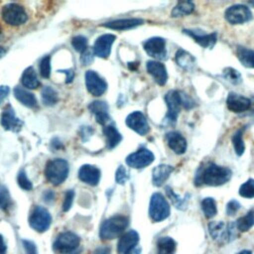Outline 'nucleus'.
<instances>
[{
  "instance_id": "obj_1",
  "label": "nucleus",
  "mask_w": 254,
  "mask_h": 254,
  "mask_svg": "<svg viewBox=\"0 0 254 254\" xmlns=\"http://www.w3.org/2000/svg\"><path fill=\"white\" fill-rule=\"evenodd\" d=\"M231 174L232 172L230 169L210 163L205 167L199 168L195 175L194 183L195 186L206 185L210 187H217L227 183L231 178Z\"/></svg>"
},
{
  "instance_id": "obj_2",
  "label": "nucleus",
  "mask_w": 254,
  "mask_h": 254,
  "mask_svg": "<svg viewBox=\"0 0 254 254\" xmlns=\"http://www.w3.org/2000/svg\"><path fill=\"white\" fill-rule=\"evenodd\" d=\"M129 224L128 217L124 215H114L106 219L100 226L99 235L103 240H112L123 234Z\"/></svg>"
},
{
  "instance_id": "obj_3",
  "label": "nucleus",
  "mask_w": 254,
  "mask_h": 254,
  "mask_svg": "<svg viewBox=\"0 0 254 254\" xmlns=\"http://www.w3.org/2000/svg\"><path fill=\"white\" fill-rule=\"evenodd\" d=\"M68 164L64 159H55L47 163L45 175L47 180L54 186L63 184L68 175Z\"/></svg>"
},
{
  "instance_id": "obj_4",
  "label": "nucleus",
  "mask_w": 254,
  "mask_h": 254,
  "mask_svg": "<svg viewBox=\"0 0 254 254\" xmlns=\"http://www.w3.org/2000/svg\"><path fill=\"white\" fill-rule=\"evenodd\" d=\"M170 205L165 196L160 192L152 194L149 205V215L155 222H160L170 215Z\"/></svg>"
},
{
  "instance_id": "obj_5",
  "label": "nucleus",
  "mask_w": 254,
  "mask_h": 254,
  "mask_svg": "<svg viewBox=\"0 0 254 254\" xmlns=\"http://www.w3.org/2000/svg\"><path fill=\"white\" fill-rule=\"evenodd\" d=\"M79 243L80 239L75 233L71 231H64L58 235L53 247L58 253L72 254L79 247Z\"/></svg>"
},
{
  "instance_id": "obj_6",
  "label": "nucleus",
  "mask_w": 254,
  "mask_h": 254,
  "mask_svg": "<svg viewBox=\"0 0 254 254\" xmlns=\"http://www.w3.org/2000/svg\"><path fill=\"white\" fill-rule=\"evenodd\" d=\"M1 16L4 22L11 26L22 25L28 19V15L25 9L17 3H9L5 5L2 8Z\"/></svg>"
},
{
  "instance_id": "obj_7",
  "label": "nucleus",
  "mask_w": 254,
  "mask_h": 254,
  "mask_svg": "<svg viewBox=\"0 0 254 254\" xmlns=\"http://www.w3.org/2000/svg\"><path fill=\"white\" fill-rule=\"evenodd\" d=\"M51 223L52 216L47 208L38 205L33 209L29 217V224L34 230L38 232H45L49 229Z\"/></svg>"
},
{
  "instance_id": "obj_8",
  "label": "nucleus",
  "mask_w": 254,
  "mask_h": 254,
  "mask_svg": "<svg viewBox=\"0 0 254 254\" xmlns=\"http://www.w3.org/2000/svg\"><path fill=\"white\" fill-rule=\"evenodd\" d=\"M224 17L226 21L232 25L243 24L252 19V13L250 9L242 4H236L228 7L225 10Z\"/></svg>"
},
{
  "instance_id": "obj_9",
  "label": "nucleus",
  "mask_w": 254,
  "mask_h": 254,
  "mask_svg": "<svg viewBox=\"0 0 254 254\" xmlns=\"http://www.w3.org/2000/svg\"><path fill=\"white\" fill-rule=\"evenodd\" d=\"M165 100H166V103H167V106H168V112H167V115H166V120L169 123L174 124V123H176L178 115H179L180 110H181L182 95L177 90H170L165 95Z\"/></svg>"
},
{
  "instance_id": "obj_10",
  "label": "nucleus",
  "mask_w": 254,
  "mask_h": 254,
  "mask_svg": "<svg viewBox=\"0 0 254 254\" xmlns=\"http://www.w3.org/2000/svg\"><path fill=\"white\" fill-rule=\"evenodd\" d=\"M154 159V154L150 150L141 148L138 151L130 154L126 158V163L131 168L142 169L153 163Z\"/></svg>"
},
{
  "instance_id": "obj_11",
  "label": "nucleus",
  "mask_w": 254,
  "mask_h": 254,
  "mask_svg": "<svg viewBox=\"0 0 254 254\" xmlns=\"http://www.w3.org/2000/svg\"><path fill=\"white\" fill-rule=\"evenodd\" d=\"M145 52L156 60H165L167 58L166 41L160 37L148 39L144 43Z\"/></svg>"
},
{
  "instance_id": "obj_12",
  "label": "nucleus",
  "mask_w": 254,
  "mask_h": 254,
  "mask_svg": "<svg viewBox=\"0 0 254 254\" xmlns=\"http://www.w3.org/2000/svg\"><path fill=\"white\" fill-rule=\"evenodd\" d=\"M85 84L88 92L93 96L102 95L107 89V83L94 70H88L85 73Z\"/></svg>"
},
{
  "instance_id": "obj_13",
  "label": "nucleus",
  "mask_w": 254,
  "mask_h": 254,
  "mask_svg": "<svg viewBox=\"0 0 254 254\" xmlns=\"http://www.w3.org/2000/svg\"><path fill=\"white\" fill-rule=\"evenodd\" d=\"M183 32L189 37L192 38L193 41L203 49H212L216 44V40H217L216 33L205 34L203 33V31L190 30V29H185L183 30Z\"/></svg>"
},
{
  "instance_id": "obj_14",
  "label": "nucleus",
  "mask_w": 254,
  "mask_h": 254,
  "mask_svg": "<svg viewBox=\"0 0 254 254\" xmlns=\"http://www.w3.org/2000/svg\"><path fill=\"white\" fill-rule=\"evenodd\" d=\"M1 125L5 130L18 132L21 130L23 122L16 117L14 109L10 104H7L1 114Z\"/></svg>"
},
{
  "instance_id": "obj_15",
  "label": "nucleus",
  "mask_w": 254,
  "mask_h": 254,
  "mask_svg": "<svg viewBox=\"0 0 254 254\" xmlns=\"http://www.w3.org/2000/svg\"><path fill=\"white\" fill-rule=\"evenodd\" d=\"M126 124L129 128L142 136L146 135L150 130L146 117L140 111H135L129 114L126 118Z\"/></svg>"
},
{
  "instance_id": "obj_16",
  "label": "nucleus",
  "mask_w": 254,
  "mask_h": 254,
  "mask_svg": "<svg viewBox=\"0 0 254 254\" xmlns=\"http://www.w3.org/2000/svg\"><path fill=\"white\" fill-rule=\"evenodd\" d=\"M231 225L227 226L223 221H211L208 224V231L213 240L224 243L231 237Z\"/></svg>"
},
{
  "instance_id": "obj_17",
  "label": "nucleus",
  "mask_w": 254,
  "mask_h": 254,
  "mask_svg": "<svg viewBox=\"0 0 254 254\" xmlns=\"http://www.w3.org/2000/svg\"><path fill=\"white\" fill-rule=\"evenodd\" d=\"M227 108L235 113H240L248 110L251 106V101L249 98L238 94L236 92H229L226 99Z\"/></svg>"
},
{
  "instance_id": "obj_18",
  "label": "nucleus",
  "mask_w": 254,
  "mask_h": 254,
  "mask_svg": "<svg viewBox=\"0 0 254 254\" xmlns=\"http://www.w3.org/2000/svg\"><path fill=\"white\" fill-rule=\"evenodd\" d=\"M115 39L116 37L112 34H105L97 38L93 47L94 55L102 59L108 58V56L110 55L111 46L115 41Z\"/></svg>"
},
{
  "instance_id": "obj_19",
  "label": "nucleus",
  "mask_w": 254,
  "mask_h": 254,
  "mask_svg": "<svg viewBox=\"0 0 254 254\" xmlns=\"http://www.w3.org/2000/svg\"><path fill=\"white\" fill-rule=\"evenodd\" d=\"M148 72L153 76L159 85H164L168 80V72L166 66L157 61H149L146 64Z\"/></svg>"
},
{
  "instance_id": "obj_20",
  "label": "nucleus",
  "mask_w": 254,
  "mask_h": 254,
  "mask_svg": "<svg viewBox=\"0 0 254 254\" xmlns=\"http://www.w3.org/2000/svg\"><path fill=\"white\" fill-rule=\"evenodd\" d=\"M78 178L89 186H96L100 180V171L94 166L83 165L78 171Z\"/></svg>"
},
{
  "instance_id": "obj_21",
  "label": "nucleus",
  "mask_w": 254,
  "mask_h": 254,
  "mask_svg": "<svg viewBox=\"0 0 254 254\" xmlns=\"http://www.w3.org/2000/svg\"><path fill=\"white\" fill-rule=\"evenodd\" d=\"M139 242V234L137 231L131 229L121 235L118 244H117V251L119 254H125L131 248L137 246Z\"/></svg>"
},
{
  "instance_id": "obj_22",
  "label": "nucleus",
  "mask_w": 254,
  "mask_h": 254,
  "mask_svg": "<svg viewBox=\"0 0 254 254\" xmlns=\"http://www.w3.org/2000/svg\"><path fill=\"white\" fill-rule=\"evenodd\" d=\"M168 146L178 155L184 154L187 150V141L185 137L176 131H172L166 134Z\"/></svg>"
},
{
  "instance_id": "obj_23",
  "label": "nucleus",
  "mask_w": 254,
  "mask_h": 254,
  "mask_svg": "<svg viewBox=\"0 0 254 254\" xmlns=\"http://www.w3.org/2000/svg\"><path fill=\"white\" fill-rule=\"evenodd\" d=\"M89 110L95 115V119L96 122L105 126V124L107 123V121L110 120L109 114H108V105L106 102L104 101H93L89 104L88 106Z\"/></svg>"
},
{
  "instance_id": "obj_24",
  "label": "nucleus",
  "mask_w": 254,
  "mask_h": 254,
  "mask_svg": "<svg viewBox=\"0 0 254 254\" xmlns=\"http://www.w3.org/2000/svg\"><path fill=\"white\" fill-rule=\"evenodd\" d=\"M143 23H144V21L142 19L131 18V19L114 20V21H111V22L103 23L101 26L112 29V30H127V29H132L134 27L142 25Z\"/></svg>"
},
{
  "instance_id": "obj_25",
  "label": "nucleus",
  "mask_w": 254,
  "mask_h": 254,
  "mask_svg": "<svg viewBox=\"0 0 254 254\" xmlns=\"http://www.w3.org/2000/svg\"><path fill=\"white\" fill-rule=\"evenodd\" d=\"M173 171H174V167H172L170 165L162 164V165L155 167L153 169V173H152L153 184L156 187L163 186V184L168 180V178L170 177V175L172 174Z\"/></svg>"
},
{
  "instance_id": "obj_26",
  "label": "nucleus",
  "mask_w": 254,
  "mask_h": 254,
  "mask_svg": "<svg viewBox=\"0 0 254 254\" xmlns=\"http://www.w3.org/2000/svg\"><path fill=\"white\" fill-rule=\"evenodd\" d=\"M175 61L179 66L186 70H192L195 67V58L185 50H179L176 54Z\"/></svg>"
},
{
  "instance_id": "obj_27",
  "label": "nucleus",
  "mask_w": 254,
  "mask_h": 254,
  "mask_svg": "<svg viewBox=\"0 0 254 254\" xmlns=\"http://www.w3.org/2000/svg\"><path fill=\"white\" fill-rule=\"evenodd\" d=\"M14 96L18 101L27 107L34 108L37 106V99L34 94L22 87L17 86L14 88Z\"/></svg>"
},
{
  "instance_id": "obj_28",
  "label": "nucleus",
  "mask_w": 254,
  "mask_h": 254,
  "mask_svg": "<svg viewBox=\"0 0 254 254\" xmlns=\"http://www.w3.org/2000/svg\"><path fill=\"white\" fill-rule=\"evenodd\" d=\"M237 58L243 66L254 68V51L242 46H237Z\"/></svg>"
},
{
  "instance_id": "obj_29",
  "label": "nucleus",
  "mask_w": 254,
  "mask_h": 254,
  "mask_svg": "<svg viewBox=\"0 0 254 254\" xmlns=\"http://www.w3.org/2000/svg\"><path fill=\"white\" fill-rule=\"evenodd\" d=\"M103 133L106 137V146L109 149L115 148L122 140L120 133L117 131L114 125H105L103 128Z\"/></svg>"
},
{
  "instance_id": "obj_30",
  "label": "nucleus",
  "mask_w": 254,
  "mask_h": 254,
  "mask_svg": "<svg viewBox=\"0 0 254 254\" xmlns=\"http://www.w3.org/2000/svg\"><path fill=\"white\" fill-rule=\"evenodd\" d=\"M21 82L25 87L30 88V89L37 88L40 85V81L38 79L37 73L32 66H30L24 70V72L21 76Z\"/></svg>"
},
{
  "instance_id": "obj_31",
  "label": "nucleus",
  "mask_w": 254,
  "mask_h": 254,
  "mask_svg": "<svg viewBox=\"0 0 254 254\" xmlns=\"http://www.w3.org/2000/svg\"><path fill=\"white\" fill-rule=\"evenodd\" d=\"M157 254H174L176 251V242L173 238L164 236L157 241Z\"/></svg>"
},
{
  "instance_id": "obj_32",
  "label": "nucleus",
  "mask_w": 254,
  "mask_h": 254,
  "mask_svg": "<svg viewBox=\"0 0 254 254\" xmlns=\"http://www.w3.org/2000/svg\"><path fill=\"white\" fill-rule=\"evenodd\" d=\"M194 5L190 1H181L172 10V17H182L192 13Z\"/></svg>"
},
{
  "instance_id": "obj_33",
  "label": "nucleus",
  "mask_w": 254,
  "mask_h": 254,
  "mask_svg": "<svg viewBox=\"0 0 254 254\" xmlns=\"http://www.w3.org/2000/svg\"><path fill=\"white\" fill-rule=\"evenodd\" d=\"M245 131V126H243L242 128L238 129L232 136V144L235 150V154L237 156H241L244 153L245 150V145H244V141H243V134Z\"/></svg>"
},
{
  "instance_id": "obj_34",
  "label": "nucleus",
  "mask_w": 254,
  "mask_h": 254,
  "mask_svg": "<svg viewBox=\"0 0 254 254\" xmlns=\"http://www.w3.org/2000/svg\"><path fill=\"white\" fill-rule=\"evenodd\" d=\"M254 225V209L247 212V214L241 216L236 221V227L241 232L248 231Z\"/></svg>"
},
{
  "instance_id": "obj_35",
  "label": "nucleus",
  "mask_w": 254,
  "mask_h": 254,
  "mask_svg": "<svg viewBox=\"0 0 254 254\" xmlns=\"http://www.w3.org/2000/svg\"><path fill=\"white\" fill-rule=\"evenodd\" d=\"M42 100L43 103L47 106L55 105L59 100L57 91L50 86H45L42 90Z\"/></svg>"
},
{
  "instance_id": "obj_36",
  "label": "nucleus",
  "mask_w": 254,
  "mask_h": 254,
  "mask_svg": "<svg viewBox=\"0 0 254 254\" xmlns=\"http://www.w3.org/2000/svg\"><path fill=\"white\" fill-rule=\"evenodd\" d=\"M201 209L206 218L213 217L217 212L215 200L212 197L203 198L201 201Z\"/></svg>"
},
{
  "instance_id": "obj_37",
  "label": "nucleus",
  "mask_w": 254,
  "mask_h": 254,
  "mask_svg": "<svg viewBox=\"0 0 254 254\" xmlns=\"http://www.w3.org/2000/svg\"><path fill=\"white\" fill-rule=\"evenodd\" d=\"M166 193H167L168 197L171 199V201L173 202V204L177 208L185 209L187 207V200H188V198L180 197L177 193H175V191L170 187L166 188Z\"/></svg>"
},
{
  "instance_id": "obj_38",
  "label": "nucleus",
  "mask_w": 254,
  "mask_h": 254,
  "mask_svg": "<svg viewBox=\"0 0 254 254\" xmlns=\"http://www.w3.org/2000/svg\"><path fill=\"white\" fill-rule=\"evenodd\" d=\"M222 74L225 79L233 84H239L242 82V76L240 72L233 67H225L222 71Z\"/></svg>"
},
{
  "instance_id": "obj_39",
  "label": "nucleus",
  "mask_w": 254,
  "mask_h": 254,
  "mask_svg": "<svg viewBox=\"0 0 254 254\" xmlns=\"http://www.w3.org/2000/svg\"><path fill=\"white\" fill-rule=\"evenodd\" d=\"M12 206V199L7 188L0 185V208L2 210H8Z\"/></svg>"
},
{
  "instance_id": "obj_40",
  "label": "nucleus",
  "mask_w": 254,
  "mask_h": 254,
  "mask_svg": "<svg viewBox=\"0 0 254 254\" xmlns=\"http://www.w3.org/2000/svg\"><path fill=\"white\" fill-rule=\"evenodd\" d=\"M239 194L246 198L254 197V180L249 179L239 188Z\"/></svg>"
},
{
  "instance_id": "obj_41",
  "label": "nucleus",
  "mask_w": 254,
  "mask_h": 254,
  "mask_svg": "<svg viewBox=\"0 0 254 254\" xmlns=\"http://www.w3.org/2000/svg\"><path fill=\"white\" fill-rule=\"evenodd\" d=\"M71 46L76 52L83 53L87 49V39L83 36H75L71 40Z\"/></svg>"
},
{
  "instance_id": "obj_42",
  "label": "nucleus",
  "mask_w": 254,
  "mask_h": 254,
  "mask_svg": "<svg viewBox=\"0 0 254 254\" xmlns=\"http://www.w3.org/2000/svg\"><path fill=\"white\" fill-rule=\"evenodd\" d=\"M17 182H18L19 187L25 190H31L33 189V185L31 183V181L28 179V177L24 171L19 172L18 177H17Z\"/></svg>"
},
{
  "instance_id": "obj_43",
  "label": "nucleus",
  "mask_w": 254,
  "mask_h": 254,
  "mask_svg": "<svg viewBox=\"0 0 254 254\" xmlns=\"http://www.w3.org/2000/svg\"><path fill=\"white\" fill-rule=\"evenodd\" d=\"M40 72L45 78H48L51 73V58L49 56L42 59L40 63Z\"/></svg>"
},
{
  "instance_id": "obj_44",
  "label": "nucleus",
  "mask_w": 254,
  "mask_h": 254,
  "mask_svg": "<svg viewBox=\"0 0 254 254\" xmlns=\"http://www.w3.org/2000/svg\"><path fill=\"white\" fill-rule=\"evenodd\" d=\"M128 179H129V175H128V172L125 169V167L119 166V168L117 169L116 174H115L116 182L118 184H120V185H123V184H125L127 182Z\"/></svg>"
},
{
  "instance_id": "obj_45",
  "label": "nucleus",
  "mask_w": 254,
  "mask_h": 254,
  "mask_svg": "<svg viewBox=\"0 0 254 254\" xmlns=\"http://www.w3.org/2000/svg\"><path fill=\"white\" fill-rule=\"evenodd\" d=\"M73 197H74V191L72 190H69L65 192L64 203H63V210L64 211H67V210L70 209L72 201H73Z\"/></svg>"
},
{
  "instance_id": "obj_46",
  "label": "nucleus",
  "mask_w": 254,
  "mask_h": 254,
  "mask_svg": "<svg viewBox=\"0 0 254 254\" xmlns=\"http://www.w3.org/2000/svg\"><path fill=\"white\" fill-rule=\"evenodd\" d=\"M239 208H240V203L235 199H231L230 201H228L226 205V213L227 215H235L236 212L239 210Z\"/></svg>"
},
{
  "instance_id": "obj_47",
  "label": "nucleus",
  "mask_w": 254,
  "mask_h": 254,
  "mask_svg": "<svg viewBox=\"0 0 254 254\" xmlns=\"http://www.w3.org/2000/svg\"><path fill=\"white\" fill-rule=\"evenodd\" d=\"M93 57H94V52H93V50L86 49V50L82 53V55H81V57H80V62H81L82 64L87 65V64H91V62L93 61Z\"/></svg>"
},
{
  "instance_id": "obj_48",
  "label": "nucleus",
  "mask_w": 254,
  "mask_h": 254,
  "mask_svg": "<svg viewBox=\"0 0 254 254\" xmlns=\"http://www.w3.org/2000/svg\"><path fill=\"white\" fill-rule=\"evenodd\" d=\"M22 243H23L26 254H38L37 246L33 241L24 239V240H22Z\"/></svg>"
},
{
  "instance_id": "obj_49",
  "label": "nucleus",
  "mask_w": 254,
  "mask_h": 254,
  "mask_svg": "<svg viewBox=\"0 0 254 254\" xmlns=\"http://www.w3.org/2000/svg\"><path fill=\"white\" fill-rule=\"evenodd\" d=\"M110 253H111L110 247L103 245V246L96 247L91 254H110Z\"/></svg>"
},
{
  "instance_id": "obj_50",
  "label": "nucleus",
  "mask_w": 254,
  "mask_h": 254,
  "mask_svg": "<svg viewBox=\"0 0 254 254\" xmlns=\"http://www.w3.org/2000/svg\"><path fill=\"white\" fill-rule=\"evenodd\" d=\"M9 87L6 85H1L0 86V104L3 102V100L7 97V95L9 94Z\"/></svg>"
},
{
  "instance_id": "obj_51",
  "label": "nucleus",
  "mask_w": 254,
  "mask_h": 254,
  "mask_svg": "<svg viewBox=\"0 0 254 254\" xmlns=\"http://www.w3.org/2000/svg\"><path fill=\"white\" fill-rule=\"evenodd\" d=\"M61 72H64L66 74V83H69L72 81L73 77H74V72L71 69H67V70H61Z\"/></svg>"
},
{
  "instance_id": "obj_52",
  "label": "nucleus",
  "mask_w": 254,
  "mask_h": 254,
  "mask_svg": "<svg viewBox=\"0 0 254 254\" xmlns=\"http://www.w3.org/2000/svg\"><path fill=\"white\" fill-rule=\"evenodd\" d=\"M44 200H46L47 202H50L54 199L55 197V193L52 191V190H47L45 193H44Z\"/></svg>"
},
{
  "instance_id": "obj_53",
  "label": "nucleus",
  "mask_w": 254,
  "mask_h": 254,
  "mask_svg": "<svg viewBox=\"0 0 254 254\" xmlns=\"http://www.w3.org/2000/svg\"><path fill=\"white\" fill-rule=\"evenodd\" d=\"M6 252H7V246L3 236L0 234V254H6Z\"/></svg>"
},
{
  "instance_id": "obj_54",
  "label": "nucleus",
  "mask_w": 254,
  "mask_h": 254,
  "mask_svg": "<svg viewBox=\"0 0 254 254\" xmlns=\"http://www.w3.org/2000/svg\"><path fill=\"white\" fill-rule=\"evenodd\" d=\"M141 251H142V248L140 246H135L133 248H131L129 251H127L125 254H141Z\"/></svg>"
},
{
  "instance_id": "obj_55",
  "label": "nucleus",
  "mask_w": 254,
  "mask_h": 254,
  "mask_svg": "<svg viewBox=\"0 0 254 254\" xmlns=\"http://www.w3.org/2000/svg\"><path fill=\"white\" fill-rule=\"evenodd\" d=\"M5 53H6L5 49H4V48H2V47H0V59L5 55Z\"/></svg>"
},
{
  "instance_id": "obj_56",
  "label": "nucleus",
  "mask_w": 254,
  "mask_h": 254,
  "mask_svg": "<svg viewBox=\"0 0 254 254\" xmlns=\"http://www.w3.org/2000/svg\"><path fill=\"white\" fill-rule=\"evenodd\" d=\"M237 254H252V253H251V251H249V250H242V251H240V252L237 253Z\"/></svg>"
}]
</instances>
